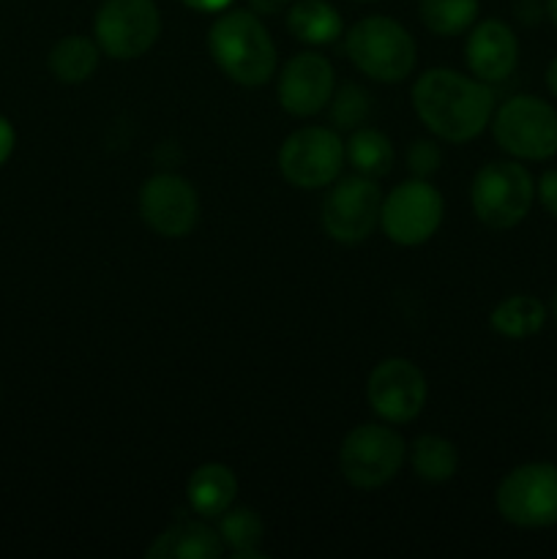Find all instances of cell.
Wrapping results in <instances>:
<instances>
[{
  "instance_id": "8",
  "label": "cell",
  "mask_w": 557,
  "mask_h": 559,
  "mask_svg": "<svg viewBox=\"0 0 557 559\" xmlns=\"http://www.w3.org/2000/svg\"><path fill=\"white\" fill-rule=\"evenodd\" d=\"M497 513L522 530H546L557 524V467L530 462L513 467L495 491Z\"/></svg>"
},
{
  "instance_id": "12",
  "label": "cell",
  "mask_w": 557,
  "mask_h": 559,
  "mask_svg": "<svg viewBox=\"0 0 557 559\" xmlns=\"http://www.w3.org/2000/svg\"><path fill=\"white\" fill-rule=\"evenodd\" d=\"M142 222L158 238L178 240L194 233L200 222V194L194 183L178 173H156L140 186L137 197Z\"/></svg>"
},
{
  "instance_id": "19",
  "label": "cell",
  "mask_w": 557,
  "mask_h": 559,
  "mask_svg": "<svg viewBox=\"0 0 557 559\" xmlns=\"http://www.w3.org/2000/svg\"><path fill=\"white\" fill-rule=\"evenodd\" d=\"M98 60H102V49H98L96 38L71 33V36L55 41V47L49 49L47 66L55 80L63 85H82L96 74Z\"/></svg>"
},
{
  "instance_id": "1",
  "label": "cell",
  "mask_w": 557,
  "mask_h": 559,
  "mask_svg": "<svg viewBox=\"0 0 557 559\" xmlns=\"http://www.w3.org/2000/svg\"><path fill=\"white\" fill-rule=\"evenodd\" d=\"M413 109L431 136L464 145L486 131L495 115V93L473 74L429 69L413 82Z\"/></svg>"
},
{
  "instance_id": "34",
  "label": "cell",
  "mask_w": 557,
  "mask_h": 559,
  "mask_svg": "<svg viewBox=\"0 0 557 559\" xmlns=\"http://www.w3.org/2000/svg\"><path fill=\"white\" fill-rule=\"evenodd\" d=\"M355 3H375V0H355Z\"/></svg>"
},
{
  "instance_id": "25",
  "label": "cell",
  "mask_w": 557,
  "mask_h": 559,
  "mask_svg": "<svg viewBox=\"0 0 557 559\" xmlns=\"http://www.w3.org/2000/svg\"><path fill=\"white\" fill-rule=\"evenodd\" d=\"M328 107H331V120L339 131H353L364 126L366 118H369L371 96L364 87L355 85V82H344V85L333 91Z\"/></svg>"
},
{
  "instance_id": "29",
  "label": "cell",
  "mask_w": 557,
  "mask_h": 559,
  "mask_svg": "<svg viewBox=\"0 0 557 559\" xmlns=\"http://www.w3.org/2000/svg\"><path fill=\"white\" fill-rule=\"evenodd\" d=\"M186 9L197 11V14H222L227 11L235 0H180Z\"/></svg>"
},
{
  "instance_id": "26",
  "label": "cell",
  "mask_w": 557,
  "mask_h": 559,
  "mask_svg": "<svg viewBox=\"0 0 557 559\" xmlns=\"http://www.w3.org/2000/svg\"><path fill=\"white\" fill-rule=\"evenodd\" d=\"M442 167V147L437 145V136H420L407 147V169L413 178L429 180L431 175L440 173Z\"/></svg>"
},
{
  "instance_id": "11",
  "label": "cell",
  "mask_w": 557,
  "mask_h": 559,
  "mask_svg": "<svg viewBox=\"0 0 557 559\" xmlns=\"http://www.w3.org/2000/svg\"><path fill=\"white\" fill-rule=\"evenodd\" d=\"M162 36L156 0H104L93 20V38L112 60H137Z\"/></svg>"
},
{
  "instance_id": "28",
  "label": "cell",
  "mask_w": 557,
  "mask_h": 559,
  "mask_svg": "<svg viewBox=\"0 0 557 559\" xmlns=\"http://www.w3.org/2000/svg\"><path fill=\"white\" fill-rule=\"evenodd\" d=\"M14 145H16L14 126H11L9 118H3V115H0V167H3V164L11 158Z\"/></svg>"
},
{
  "instance_id": "31",
  "label": "cell",
  "mask_w": 557,
  "mask_h": 559,
  "mask_svg": "<svg viewBox=\"0 0 557 559\" xmlns=\"http://www.w3.org/2000/svg\"><path fill=\"white\" fill-rule=\"evenodd\" d=\"M546 87H549L552 96L557 98V58L552 60L549 69H546Z\"/></svg>"
},
{
  "instance_id": "6",
  "label": "cell",
  "mask_w": 557,
  "mask_h": 559,
  "mask_svg": "<svg viewBox=\"0 0 557 559\" xmlns=\"http://www.w3.org/2000/svg\"><path fill=\"white\" fill-rule=\"evenodd\" d=\"M491 134L517 162L557 156V109L538 96H511L491 115Z\"/></svg>"
},
{
  "instance_id": "10",
  "label": "cell",
  "mask_w": 557,
  "mask_h": 559,
  "mask_svg": "<svg viewBox=\"0 0 557 559\" xmlns=\"http://www.w3.org/2000/svg\"><path fill=\"white\" fill-rule=\"evenodd\" d=\"M344 140L328 126H300L278 147V173L304 191L328 189L342 175Z\"/></svg>"
},
{
  "instance_id": "21",
  "label": "cell",
  "mask_w": 557,
  "mask_h": 559,
  "mask_svg": "<svg viewBox=\"0 0 557 559\" xmlns=\"http://www.w3.org/2000/svg\"><path fill=\"white\" fill-rule=\"evenodd\" d=\"M216 530L222 535L224 549L235 559H265V551L260 549L265 524H262V516L254 508L229 506L216 519Z\"/></svg>"
},
{
  "instance_id": "33",
  "label": "cell",
  "mask_w": 557,
  "mask_h": 559,
  "mask_svg": "<svg viewBox=\"0 0 557 559\" xmlns=\"http://www.w3.org/2000/svg\"><path fill=\"white\" fill-rule=\"evenodd\" d=\"M549 311H552V320L557 322V289L552 293V304H549Z\"/></svg>"
},
{
  "instance_id": "9",
  "label": "cell",
  "mask_w": 557,
  "mask_h": 559,
  "mask_svg": "<svg viewBox=\"0 0 557 559\" xmlns=\"http://www.w3.org/2000/svg\"><path fill=\"white\" fill-rule=\"evenodd\" d=\"M446 213V202L435 183L424 178H410L382 194L380 229L391 243L415 249L437 235Z\"/></svg>"
},
{
  "instance_id": "30",
  "label": "cell",
  "mask_w": 557,
  "mask_h": 559,
  "mask_svg": "<svg viewBox=\"0 0 557 559\" xmlns=\"http://www.w3.org/2000/svg\"><path fill=\"white\" fill-rule=\"evenodd\" d=\"M293 0H249V9L260 16H276L289 9Z\"/></svg>"
},
{
  "instance_id": "27",
  "label": "cell",
  "mask_w": 557,
  "mask_h": 559,
  "mask_svg": "<svg viewBox=\"0 0 557 559\" xmlns=\"http://www.w3.org/2000/svg\"><path fill=\"white\" fill-rule=\"evenodd\" d=\"M535 197L541 200L544 211H549L557 218V169H546L535 186Z\"/></svg>"
},
{
  "instance_id": "4",
  "label": "cell",
  "mask_w": 557,
  "mask_h": 559,
  "mask_svg": "<svg viewBox=\"0 0 557 559\" xmlns=\"http://www.w3.org/2000/svg\"><path fill=\"white\" fill-rule=\"evenodd\" d=\"M407 462V442L391 424H360L339 445V473L353 489L375 491L391 484Z\"/></svg>"
},
{
  "instance_id": "13",
  "label": "cell",
  "mask_w": 557,
  "mask_h": 559,
  "mask_svg": "<svg viewBox=\"0 0 557 559\" xmlns=\"http://www.w3.org/2000/svg\"><path fill=\"white\" fill-rule=\"evenodd\" d=\"M429 399L426 377L413 360L386 358L369 371L366 402L371 413L391 426H404L418 418Z\"/></svg>"
},
{
  "instance_id": "5",
  "label": "cell",
  "mask_w": 557,
  "mask_h": 559,
  "mask_svg": "<svg viewBox=\"0 0 557 559\" xmlns=\"http://www.w3.org/2000/svg\"><path fill=\"white\" fill-rule=\"evenodd\" d=\"M535 200V180L519 162H489L470 183V207L495 233L519 227Z\"/></svg>"
},
{
  "instance_id": "22",
  "label": "cell",
  "mask_w": 557,
  "mask_h": 559,
  "mask_svg": "<svg viewBox=\"0 0 557 559\" xmlns=\"http://www.w3.org/2000/svg\"><path fill=\"white\" fill-rule=\"evenodd\" d=\"M489 325L502 338L522 342L546 325V306L533 295H508L491 309Z\"/></svg>"
},
{
  "instance_id": "7",
  "label": "cell",
  "mask_w": 557,
  "mask_h": 559,
  "mask_svg": "<svg viewBox=\"0 0 557 559\" xmlns=\"http://www.w3.org/2000/svg\"><path fill=\"white\" fill-rule=\"evenodd\" d=\"M382 189L375 178L353 173L339 175L328 186L320 207V224L331 240L358 246L380 227Z\"/></svg>"
},
{
  "instance_id": "17",
  "label": "cell",
  "mask_w": 557,
  "mask_h": 559,
  "mask_svg": "<svg viewBox=\"0 0 557 559\" xmlns=\"http://www.w3.org/2000/svg\"><path fill=\"white\" fill-rule=\"evenodd\" d=\"M238 497V478L233 467L222 462H205L189 475L186 480V502L197 516L216 522L229 506H235Z\"/></svg>"
},
{
  "instance_id": "32",
  "label": "cell",
  "mask_w": 557,
  "mask_h": 559,
  "mask_svg": "<svg viewBox=\"0 0 557 559\" xmlns=\"http://www.w3.org/2000/svg\"><path fill=\"white\" fill-rule=\"evenodd\" d=\"M546 14H549L552 25L557 27V0H546Z\"/></svg>"
},
{
  "instance_id": "15",
  "label": "cell",
  "mask_w": 557,
  "mask_h": 559,
  "mask_svg": "<svg viewBox=\"0 0 557 559\" xmlns=\"http://www.w3.org/2000/svg\"><path fill=\"white\" fill-rule=\"evenodd\" d=\"M464 63L470 74L486 85L506 82L519 63V38L513 27L502 20L475 22L464 41Z\"/></svg>"
},
{
  "instance_id": "24",
  "label": "cell",
  "mask_w": 557,
  "mask_h": 559,
  "mask_svg": "<svg viewBox=\"0 0 557 559\" xmlns=\"http://www.w3.org/2000/svg\"><path fill=\"white\" fill-rule=\"evenodd\" d=\"M481 0H418V14L426 31L440 38L467 33L478 20Z\"/></svg>"
},
{
  "instance_id": "20",
  "label": "cell",
  "mask_w": 557,
  "mask_h": 559,
  "mask_svg": "<svg viewBox=\"0 0 557 559\" xmlns=\"http://www.w3.org/2000/svg\"><path fill=\"white\" fill-rule=\"evenodd\" d=\"M344 156L355 173L380 180L393 169L396 151H393V142L386 131L364 123L349 131V140L344 142Z\"/></svg>"
},
{
  "instance_id": "2",
  "label": "cell",
  "mask_w": 557,
  "mask_h": 559,
  "mask_svg": "<svg viewBox=\"0 0 557 559\" xmlns=\"http://www.w3.org/2000/svg\"><path fill=\"white\" fill-rule=\"evenodd\" d=\"M208 52L213 63L240 87H262L276 76L278 52L262 16L251 9H233L208 27Z\"/></svg>"
},
{
  "instance_id": "18",
  "label": "cell",
  "mask_w": 557,
  "mask_h": 559,
  "mask_svg": "<svg viewBox=\"0 0 557 559\" xmlns=\"http://www.w3.org/2000/svg\"><path fill=\"white\" fill-rule=\"evenodd\" d=\"M287 31L295 41L328 47L344 36V20L328 0H293L287 9Z\"/></svg>"
},
{
  "instance_id": "3",
  "label": "cell",
  "mask_w": 557,
  "mask_h": 559,
  "mask_svg": "<svg viewBox=\"0 0 557 559\" xmlns=\"http://www.w3.org/2000/svg\"><path fill=\"white\" fill-rule=\"evenodd\" d=\"M344 52L360 74L382 85L404 82L418 63V44L413 33L386 14H371L355 22L344 33Z\"/></svg>"
},
{
  "instance_id": "23",
  "label": "cell",
  "mask_w": 557,
  "mask_h": 559,
  "mask_svg": "<svg viewBox=\"0 0 557 559\" xmlns=\"http://www.w3.org/2000/svg\"><path fill=\"white\" fill-rule=\"evenodd\" d=\"M410 464L424 484H446L459 469V451L440 435H420L410 445Z\"/></svg>"
},
{
  "instance_id": "14",
  "label": "cell",
  "mask_w": 557,
  "mask_h": 559,
  "mask_svg": "<svg viewBox=\"0 0 557 559\" xmlns=\"http://www.w3.org/2000/svg\"><path fill=\"white\" fill-rule=\"evenodd\" d=\"M336 91V71L325 55L306 49L293 55L278 69L276 98L278 107L293 118H315L331 102Z\"/></svg>"
},
{
  "instance_id": "16",
  "label": "cell",
  "mask_w": 557,
  "mask_h": 559,
  "mask_svg": "<svg viewBox=\"0 0 557 559\" xmlns=\"http://www.w3.org/2000/svg\"><path fill=\"white\" fill-rule=\"evenodd\" d=\"M222 535L208 519H178L147 546V559H218L224 557Z\"/></svg>"
}]
</instances>
